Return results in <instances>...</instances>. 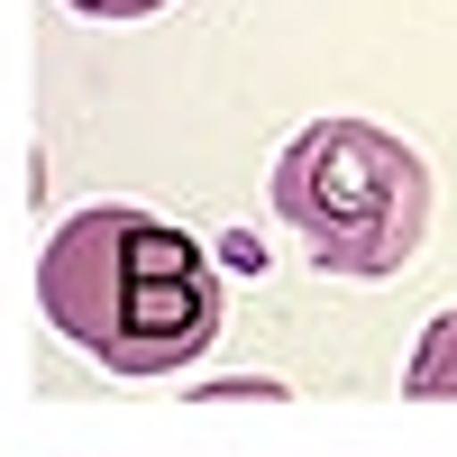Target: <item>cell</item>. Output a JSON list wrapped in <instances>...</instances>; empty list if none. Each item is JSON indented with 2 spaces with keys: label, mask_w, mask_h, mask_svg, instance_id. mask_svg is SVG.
I'll list each match as a JSON object with an SVG mask.
<instances>
[{
  "label": "cell",
  "mask_w": 457,
  "mask_h": 457,
  "mask_svg": "<svg viewBox=\"0 0 457 457\" xmlns=\"http://www.w3.org/2000/svg\"><path fill=\"white\" fill-rule=\"evenodd\" d=\"M403 394H421V403L457 394V312L421 329V348H411V375H403Z\"/></svg>",
  "instance_id": "cell-3"
},
{
  "label": "cell",
  "mask_w": 457,
  "mask_h": 457,
  "mask_svg": "<svg viewBox=\"0 0 457 457\" xmlns=\"http://www.w3.org/2000/svg\"><path fill=\"white\" fill-rule=\"evenodd\" d=\"M275 220L320 275H403L430 238V165L375 120H312L275 156Z\"/></svg>",
  "instance_id": "cell-2"
},
{
  "label": "cell",
  "mask_w": 457,
  "mask_h": 457,
  "mask_svg": "<svg viewBox=\"0 0 457 457\" xmlns=\"http://www.w3.org/2000/svg\"><path fill=\"white\" fill-rule=\"evenodd\" d=\"M37 312L101 375L146 385V375H174L211 348L228 302L193 228L129 211V202H92L37 256Z\"/></svg>",
  "instance_id": "cell-1"
},
{
  "label": "cell",
  "mask_w": 457,
  "mask_h": 457,
  "mask_svg": "<svg viewBox=\"0 0 457 457\" xmlns=\"http://www.w3.org/2000/svg\"><path fill=\"white\" fill-rule=\"evenodd\" d=\"M73 19H156L165 0H64Z\"/></svg>",
  "instance_id": "cell-4"
}]
</instances>
